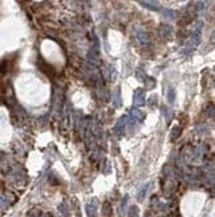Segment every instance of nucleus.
<instances>
[{"mask_svg":"<svg viewBox=\"0 0 215 217\" xmlns=\"http://www.w3.org/2000/svg\"><path fill=\"white\" fill-rule=\"evenodd\" d=\"M120 105H121V92H120V88H117L113 92V107L118 108Z\"/></svg>","mask_w":215,"mask_h":217,"instance_id":"nucleus-8","label":"nucleus"},{"mask_svg":"<svg viewBox=\"0 0 215 217\" xmlns=\"http://www.w3.org/2000/svg\"><path fill=\"white\" fill-rule=\"evenodd\" d=\"M59 210L61 212V213H63V215H64L65 217L68 216V210H67V206H65V204H64V202H63V204H60V205H59Z\"/></svg>","mask_w":215,"mask_h":217,"instance_id":"nucleus-13","label":"nucleus"},{"mask_svg":"<svg viewBox=\"0 0 215 217\" xmlns=\"http://www.w3.org/2000/svg\"><path fill=\"white\" fill-rule=\"evenodd\" d=\"M162 15L165 17H167V19H174L175 17V12L173 11V9L165 8V9H162Z\"/></svg>","mask_w":215,"mask_h":217,"instance_id":"nucleus-9","label":"nucleus"},{"mask_svg":"<svg viewBox=\"0 0 215 217\" xmlns=\"http://www.w3.org/2000/svg\"><path fill=\"white\" fill-rule=\"evenodd\" d=\"M160 32H161V36L163 39H170L171 37V27L170 25H161Z\"/></svg>","mask_w":215,"mask_h":217,"instance_id":"nucleus-7","label":"nucleus"},{"mask_svg":"<svg viewBox=\"0 0 215 217\" xmlns=\"http://www.w3.org/2000/svg\"><path fill=\"white\" fill-rule=\"evenodd\" d=\"M150 185L151 184L150 182H147V184H145V185L139 189V192H138V196H137V200L138 201H143L145 200V197H146V195H147V192H149V188H150Z\"/></svg>","mask_w":215,"mask_h":217,"instance_id":"nucleus-5","label":"nucleus"},{"mask_svg":"<svg viewBox=\"0 0 215 217\" xmlns=\"http://www.w3.org/2000/svg\"><path fill=\"white\" fill-rule=\"evenodd\" d=\"M129 124V116H122L120 117V120L117 121V124L114 125V133L117 136H122L125 133V128L128 127Z\"/></svg>","mask_w":215,"mask_h":217,"instance_id":"nucleus-1","label":"nucleus"},{"mask_svg":"<svg viewBox=\"0 0 215 217\" xmlns=\"http://www.w3.org/2000/svg\"><path fill=\"white\" fill-rule=\"evenodd\" d=\"M129 217H138V208L137 206H132L129 210Z\"/></svg>","mask_w":215,"mask_h":217,"instance_id":"nucleus-12","label":"nucleus"},{"mask_svg":"<svg viewBox=\"0 0 215 217\" xmlns=\"http://www.w3.org/2000/svg\"><path fill=\"white\" fill-rule=\"evenodd\" d=\"M133 103L134 107H142L146 104V100H145V91L141 88H137L133 93Z\"/></svg>","mask_w":215,"mask_h":217,"instance_id":"nucleus-2","label":"nucleus"},{"mask_svg":"<svg viewBox=\"0 0 215 217\" xmlns=\"http://www.w3.org/2000/svg\"><path fill=\"white\" fill-rule=\"evenodd\" d=\"M162 113H163V117H165V120H166L167 122H170V120H171V111L169 109V108L163 107V108H162Z\"/></svg>","mask_w":215,"mask_h":217,"instance_id":"nucleus-10","label":"nucleus"},{"mask_svg":"<svg viewBox=\"0 0 215 217\" xmlns=\"http://www.w3.org/2000/svg\"><path fill=\"white\" fill-rule=\"evenodd\" d=\"M137 39H138V41H139V44H141V45H147L149 41H150V40H149V35L145 31H142V30L137 31Z\"/></svg>","mask_w":215,"mask_h":217,"instance_id":"nucleus-4","label":"nucleus"},{"mask_svg":"<svg viewBox=\"0 0 215 217\" xmlns=\"http://www.w3.org/2000/svg\"><path fill=\"white\" fill-rule=\"evenodd\" d=\"M130 117H132L133 120H135V121H142V120L145 119V115H143V113L139 111V109L134 108V109L130 111Z\"/></svg>","mask_w":215,"mask_h":217,"instance_id":"nucleus-6","label":"nucleus"},{"mask_svg":"<svg viewBox=\"0 0 215 217\" xmlns=\"http://www.w3.org/2000/svg\"><path fill=\"white\" fill-rule=\"evenodd\" d=\"M174 99H175V92L173 88H169V91H167V100L169 103H174Z\"/></svg>","mask_w":215,"mask_h":217,"instance_id":"nucleus-11","label":"nucleus"},{"mask_svg":"<svg viewBox=\"0 0 215 217\" xmlns=\"http://www.w3.org/2000/svg\"><path fill=\"white\" fill-rule=\"evenodd\" d=\"M211 43L215 44V31H214V34L211 35Z\"/></svg>","mask_w":215,"mask_h":217,"instance_id":"nucleus-14","label":"nucleus"},{"mask_svg":"<svg viewBox=\"0 0 215 217\" xmlns=\"http://www.w3.org/2000/svg\"><path fill=\"white\" fill-rule=\"evenodd\" d=\"M97 209H99V200L93 199L92 201H89L86 204V215L88 217H94L97 213Z\"/></svg>","mask_w":215,"mask_h":217,"instance_id":"nucleus-3","label":"nucleus"}]
</instances>
